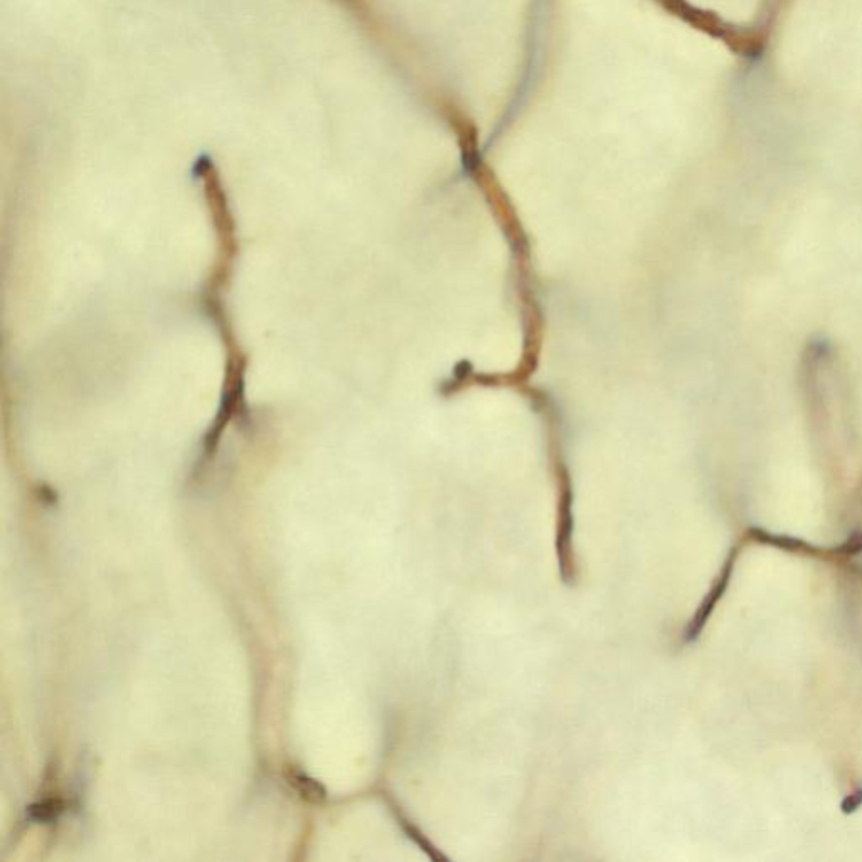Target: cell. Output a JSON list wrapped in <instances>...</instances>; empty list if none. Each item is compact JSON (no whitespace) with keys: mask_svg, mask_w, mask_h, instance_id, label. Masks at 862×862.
<instances>
[{"mask_svg":"<svg viewBox=\"0 0 862 862\" xmlns=\"http://www.w3.org/2000/svg\"><path fill=\"white\" fill-rule=\"evenodd\" d=\"M733 561H734V556H731V559L727 561L726 566H725V570H723V573H721L719 579H718V583L714 585L712 592L708 594L706 602L703 603V607H701L699 611H697V615H695L693 624H691L689 628H687V633H686V641H687V642H693L694 639L699 635V632L703 630V626H704V624H706V620H708L711 611H712V609H714V605L718 603V600L723 596V592L726 590V585L729 583V575H731V571H733Z\"/></svg>","mask_w":862,"mask_h":862,"instance_id":"cell-1","label":"cell"},{"mask_svg":"<svg viewBox=\"0 0 862 862\" xmlns=\"http://www.w3.org/2000/svg\"><path fill=\"white\" fill-rule=\"evenodd\" d=\"M288 783L293 790L310 804H322L327 800V790L315 778L307 775L302 770L291 766L287 772Z\"/></svg>","mask_w":862,"mask_h":862,"instance_id":"cell-2","label":"cell"},{"mask_svg":"<svg viewBox=\"0 0 862 862\" xmlns=\"http://www.w3.org/2000/svg\"><path fill=\"white\" fill-rule=\"evenodd\" d=\"M65 812V802L61 798H44L33 804L27 809V817L35 824H52L56 822Z\"/></svg>","mask_w":862,"mask_h":862,"instance_id":"cell-3","label":"cell"}]
</instances>
